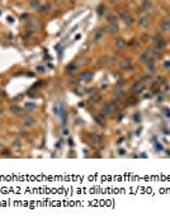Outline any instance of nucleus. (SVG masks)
I'll use <instances>...</instances> for the list:
<instances>
[{
  "mask_svg": "<svg viewBox=\"0 0 170 222\" xmlns=\"http://www.w3.org/2000/svg\"><path fill=\"white\" fill-rule=\"evenodd\" d=\"M37 71H38V73H43V71H45V67H42V66H38V67H37Z\"/></svg>",
  "mask_w": 170,
  "mask_h": 222,
  "instance_id": "obj_24",
  "label": "nucleus"
},
{
  "mask_svg": "<svg viewBox=\"0 0 170 222\" xmlns=\"http://www.w3.org/2000/svg\"><path fill=\"white\" fill-rule=\"evenodd\" d=\"M135 102H136L135 98H129V103H135Z\"/></svg>",
  "mask_w": 170,
  "mask_h": 222,
  "instance_id": "obj_27",
  "label": "nucleus"
},
{
  "mask_svg": "<svg viewBox=\"0 0 170 222\" xmlns=\"http://www.w3.org/2000/svg\"><path fill=\"white\" fill-rule=\"evenodd\" d=\"M95 121H96L98 124H104V116H96Z\"/></svg>",
  "mask_w": 170,
  "mask_h": 222,
  "instance_id": "obj_16",
  "label": "nucleus"
},
{
  "mask_svg": "<svg viewBox=\"0 0 170 222\" xmlns=\"http://www.w3.org/2000/svg\"><path fill=\"white\" fill-rule=\"evenodd\" d=\"M3 112H4V110H3V108H0V116L3 114Z\"/></svg>",
  "mask_w": 170,
  "mask_h": 222,
  "instance_id": "obj_29",
  "label": "nucleus"
},
{
  "mask_svg": "<svg viewBox=\"0 0 170 222\" xmlns=\"http://www.w3.org/2000/svg\"><path fill=\"white\" fill-rule=\"evenodd\" d=\"M38 9H39V12H41V13H47V12H48V9H50V6H48V5H45V6H39Z\"/></svg>",
  "mask_w": 170,
  "mask_h": 222,
  "instance_id": "obj_20",
  "label": "nucleus"
},
{
  "mask_svg": "<svg viewBox=\"0 0 170 222\" xmlns=\"http://www.w3.org/2000/svg\"><path fill=\"white\" fill-rule=\"evenodd\" d=\"M34 103H31V102H28V103H26L24 104V108L26 109H28V110H32V109H34Z\"/></svg>",
  "mask_w": 170,
  "mask_h": 222,
  "instance_id": "obj_17",
  "label": "nucleus"
},
{
  "mask_svg": "<svg viewBox=\"0 0 170 222\" xmlns=\"http://www.w3.org/2000/svg\"><path fill=\"white\" fill-rule=\"evenodd\" d=\"M140 26H142V27H146L147 24H149V18L147 17H141L140 18Z\"/></svg>",
  "mask_w": 170,
  "mask_h": 222,
  "instance_id": "obj_12",
  "label": "nucleus"
},
{
  "mask_svg": "<svg viewBox=\"0 0 170 222\" xmlns=\"http://www.w3.org/2000/svg\"><path fill=\"white\" fill-rule=\"evenodd\" d=\"M149 80H150L149 76H141V83H146V81H149Z\"/></svg>",
  "mask_w": 170,
  "mask_h": 222,
  "instance_id": "obj_23",
  "label": "nucleus"
},
{
  "mask_svg": "<svg viewBox=\"0 0 170 222\" xmlns=\"http://www.w3.org/2000/svg\"><path fill=\"white\" fill-rule=\"evenodd\" d=\"M135 121H137V122L140 121V116H139V114H137V116H135Z\"/></svg>",
  "mask_w": 170,
  "mask_h": 222,
  "instance_id": "obj_28",
  "label": "nucleus"
},
{
  "mask_svg": "<svg viewBox=\"0 0 170 222\" xmlns=\"http://www.w3.org/2000/svg\"><path fill=\"white\" fill-rule=\"evenodd\" d=\"M108 32L109 33H117L118 32V26L116 23H110L108 27Z\"/></svg>",
  "mask_w": 170,
  "mask_h": 222,
  "instance_id": "obj_10",
  "label": "nucleus"
},
{
  "mask_svg": "<svg viewBox=\"0 0 170 222\" xmlns=\"http://www.w3.org/2000/svg\"><path fill=\"white\" fill-rule=\"evenodd\" d=\"M141 61H142V62H146V64L152 62V59H151V56H150V52H145V53H142V56H141Z\"/></svg>",
  "mask_w": 170,
  "mask_h": 222,
  "instance_id": "obj_4",
  "label": "nucleus"
},
{
  "mask_svg": "<svg viewBox=\"0 0 170 222\" xmlns=\"http://www.w3.org/2000/svg\"><path fill=\"white\" fill-rule=\"evenodd\" d=\"M90 138H92L93 144H99V142L102 141V136H99V134H96V133L90 134Z\"/></svg>",
  "mask_w": 170,
  "mask_h": 222,
  "instance_id": "obj_9",
  "label": "nucleus"
},
{
  "mask_svg": "<svg viewBox=\"0 0 170 222\" xmlns=\"http://www.w3.org/2000/svg\"><path fill=\"white\" fill-rule=\"evenodd\" d=\"M0 156L1 157H10L12 156V151L9 148H3L1 152H0Z\"/></svg>",
  "mask_w": 170,
  "mask_h": 222,
  "instance_id": "obj_8",
  "label": "nucleus"
},
{
  "mask_svg": "<svg viewBox=\"0 0 170 222\" xmlns=\"http://www.w3.org/2000/svg\"><path fill=\"white\" fill-rule=\"evenodd\" d=\"M10 112L13 113V114H15V116H18V114H20V112H22V108L20 107H18V105H10Z\"/></svg>",
  "mask_w": 170,
  "mask_h": 222,
  "instance_id": "obj_7",
  "label": "nucleus"
},
{
  "mask_svg": "<svg viewBox=\"0 0 170 222\" xmlns=\"http://www.w3.org/2000/svg\"><path fill=\"white\" fill-rule=\"evenodd\" d=\"M164 66H165L166 69H170V61H168V62H165V64H164Z\"/></svg>",
  "mask_w": 170,
  "mask_h": 222,
  "instance_id": "obj_25",
  "label": "nucleus"
},
{
  "mask_svg": "<svg viewBox=\"0 0 170 222\" xmlns=\"http://www.w3.org/2000/svg\"><path fill=\"white\" fill-rule=\"evenodd\" d=\"M121 66H122V69H131V64H129V61H123V62L121 64Z\"/></svg>",
  "mask_w": 170,
  "mask_h": 222,
  "instance_id": "obj_18",
  "label": "nucleus"
},
{
  "mask_svg": "<svg viewBox=\"0 0 170 222\" xmlns=\"http://www.w3.org/2000/svg\"><path fill=\"white\" fill-rule=\"evenodd\" d=\"M76 65L75 64H71V65H69L67 67H66V73H69V74H72L75 70H76Z\"/></svg>",
  "mask_w": 170,
  "mask_h": 222,
  "instance_id": "obj_14",
  "label": "nucleus"
},
{
  "mask_svg": "<svg viewBox=\"0 0 170 222\" xmlns=\"http://www.w3.org/2000/svg\"><path fill=\"white\" fill-rule=\"evenodd\" d=\"M29 5H31V8L38 9V8H39V1H38V0H32L31 3H29Z\"/></svg>",
  "mask_w": 170,
  "mask_h": 222,
  "instance_id": "obj_15",
  "label": "nucleus"
},
{
  "mask_svg": "<svg viewBox=\"0 0 170 222\" xmlns=\"http://www.w3.org/2000/svg\"><path fill=\"white\" fill-rule=\"evenodd\" d=\"M92 77H93V74L89 73V71H85V73H83L80 75V80H84V81H90Z\"/></svg>",
  "mask_w": 170,
  "mask_h": 222,
  "instance_id": "obj_3",
  "label": "nucleus"
},
{
  "mask_svg": "<svg viewBox=\"0 0 170 222\" xmlns=\"http://www.w3.org/2000/svg\"><path fill=\"white\" fill-rule=\"evenodd\" d=\"M20 145H22V144H20L19 140H14V141H13V147L14 148H19L20 147Z\"/></svg>",
  "mask_w": 170,
  "mask_h": 222,
  "instance_id": "obj_21",
  "label": "nucleus"
},
{
  "mask_svg": "<svg viewBox=\"0 0 170 222\" xmlns=\"http://www.w3.org/2000/svg\"><path fill=\"white\" fill-rule=\"evenodd\" d=\"M150 53L156 55V56H160V55H161V48L157 47V46H152V47L150 48Z\"/></svg>",
  "mask_w": 170,
  "mask_h": 222,
  "instance_id": "obj_5",
  "label": "nucleus"
},
{
  "mask_svg": "<svg viewBox=\"0 0 170 222\" xmlns=\"http://www.w3.org/2000/svg\"><path fill=\"white\" fill-rule=\"evenodd\" d=\"M156 43H157V47H160V48L166 46V42H164V39H159V41H156Z\"/></svg>",
  "mask_w": 170,
  "mask_h": 222,
  "instance_id": "obj_19",
  "label": "nucleus"
},
{
  "mask_svg": "<svg viewBox=\"0 0 170 222\" xmlns=\"http://www.w3.org/2000/svg\"><path fill=\"white\" fill-rule=\"evenodd\" d=\"M116 46L118 48H123V47H126V41H124L123 38H119V39L116 41Z\"/></svg>",
  "mask_w": 170,
  "mask_h": 222,
  "instance_id": "obj_13",
  "label": "nucleus"
},
{
  "mask_svg": "<svg viewBox=\"0 0 170 222\" xmlns=\"http://www.w3.org/2000/svg\"><path fill=\"white\" fill-rule=\"evenodd\" d=\"M164 112H165V116H168V117H170V110H169V109H168V110L165 109Z\"/></svg>",
  "mask_w": 170,
  "mask_h": 222,
  "instance_id": "obj_26",
  "label": "nucleus"
},
{
  "mask_svg": "<svg viewBox=\"0 0 170 222\" xmlns=\"http://www.w3.org/2000/svg\"><path fill=\"white\" fill-rule=\"evenodd\" d=\"M23 124H24L26 127H33V126L36 124V119L33 118V117H24V119H23Z\"/></svg>",
  "mask_w": 170,
  "mask_h": 222,
  "instance_id": "obj_1",
  "label": "nucleus"
},
{
  "mask_svg": "<svg viewBox=\"0 0 170 222\" xmlns=\"http://www.w3.org/2000/svg\"><path fill=\"white\" fill-rule=\"evenodd\" d=\"M142 8H143L145 10H150V9L152 8V3H151L150 0H146V1H143V4H142Z\"/></svg>",
  "mask_w": 170,
  "mask_h": 222,
  "instance_id": "obj_11",
  "label": "nucleus"
},
{
  "mask_svg": "<svg viewBox=\"0 0 170 222\" xmlns=\"http://www.w3.org/2000/svg\"><path fill=\"white\" fill-rule=\"evenodd\" d=\"M132 89H133V90H136L137 93H140V91H142V90H143V85H142V83H141V81H136V83L132 85Z\"/></svg>",
  "mask_w": 170,
  "mask_h": 222,
  "instance_id": "obj_6",
  "label": "nucleus"
},
{
  "mask_svg": "<svg viewBox=\"0 0 170 222\" xmlns=\"http://www.w3.org/2000/svg\"><path fill=\"white\" fill-rule=\"evenodd\" d=\"M100 37H102V32H100V30H96V33H95V36H94V39L98 41Z\"/></svg>",
  "mask_w": 170,
  "mask_h": 222,
  "instance_id": "obj_22",
  "label": "nucleus"
},
{
  "mask_svg": "<svg viewBox=\"0 0 170 222\" xmlns=\"http://www.w3.org/2000/svg\"><path fill=\"white\" fill-rule=\"evenodd\" d=\"M160 29L163 30V32L170 30V20H168V19H164V20L161 22V24H160Z\"/></svg>",
  "mask_w": 170,
  "mask_h": 222,
  "instance_id": "obj_2",
  "label": "nucleus"
}]
</instances>
